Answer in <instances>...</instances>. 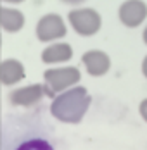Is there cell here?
I'll list each match as a JSON object with an SVG mask.
<instances>
[{
    "instance_id": "4fadbf2b",
    "label": "cell",
    "mask_w": 147,
    "mask_h": 150,
    "mask_svg": "<svg viewBox=\"0 0 147 150\" xmlns=\"http://www.w3.org/2000/svg\"><path fill=\"white\" fill-rule=\"evenodd\" d=\"M64 4H68V5H80V4H83L85 0H62Z\"/></svg>"
},
{
    "instance_id": "8992f818",
    "label": "cell",
    "mask_w": 147,
    "mask_h": 150,
    "mask_svg": "<svg viewBox=\"0 0 147 150\" xmlns=\"http://www.w3.org/2000/svg\"><path fill=\"white\" fill-rule=\"evenodd\" d=\"M81 62L90 76H104L111 69V59L102 50H88L81 55Z\"/></svg>"
},
{
    "instance_id": "6da1fadb",
    "label": "cell",
    "mask_w": 147,
    "mask_h": 150,
    "mask_svg": "<svg viewBox=\"0 0 147 150\" xmlns=\"http://www.w3.org/2000/svg\"><path fill=\"white\" fill-rule=\"evenodd\" d=\"M90 95L83 86H76L68 91H62L57 98L50 105V112L56 119L68 122V124H76L83 119L90 107Z\"/></svg>"
},
{
    "instance_id": "52a82bcc",
    "label": "cell",
    "mask_w": 147,
    "mask_h": 150,
    "mask_svg": "<svg viewBox=\"0 0 147 150\" xmlns=\"http://www.w3.org/2000/svg\"><path fill=\"white\" fill-rule=\"evenodd\" d=\"M45 86L44 85H28L23 88H17L11 93V102L14 105H21V107H29L35 105L38 100L44 98Z\"/></svg>"
},
{
    "instance_id": "8fae6325",
    "label": "cell",
    "mask_w": 147,
    "mask_h": 150,
    "mask_svg": "<svg viewBox=\"0 0 147 150\" xmlns=\"http://www.w3.org/2000/svg\"><path fill=\"white\" fill-rule=\"evenodd\" d=\"M19 150H50L49 143H45L42 140H31L28 143H23Z\"/></svg>"
},
{
    "instance_id": "5b68a950",
    "label": "cell",
    "mask_w": 147,
    "mask_h": 150,
    "mask_svg": "<svg viewBox=\"0 0 147 150\" xmlns=\"http://www.w3.org/2000/svg\"><path fill=\"white\" fill-rule=\"evenodd\" d=\"M118 17L123 26L138 28L147 17V4L144 0H125L118 9Z\"/></svg>"
},
{
    "instance_id": "30bf717a",
    "label": "cell",
    "mask_w": 147,
    "mask_h": 150,
    "mask_svg": "<svg viewBox=\"0 0 147 150\" xmlns=\"http://www.w3.org/2000/svg\"><path fill=\"white\" fill-rule=\"evenodd\" d=\"M0 26L7 33H17L24 26V14L12 7H2L0 9Z\"/></svg>"
},
{
    "instance_id": "2e32d148",
    "label": "cell",
    "mask_w": 147,
    "mask_h": 150,
    "mask_svg": "<svg viewBox=\"0 0 147 150\" xmlns=\"http://www.w3.org/2000/svg\"><path fill=\"white\" fill-rule=\"evenodd\" d=\"M142 40H144V43L147 45V26L144 28V33H142Z\"/></svg>"
},
{
    "instance_id": "9c48e42d",
    "label": "cell",
    "mask_w": 147,
    "mask_h": 150,
    "mask_svg": "<svg viewBox=\"0 0 147 150\" xmlns=\"http://www.w3.org/2000/svg\"><path fill=\"white\" fill-rule=\"evenodd\" d=\"M73 57V48L69 43H52L42 52V60L45 64H61Z\"/></svg>"
},
{
    "instance_id": "3957f363",
    "label": "cell",
    "mask_w": 147,
    "mask_h": 150,
    "mask_svg": "<svg viewBox=\"0 0 147 150\" xmlns=\"http://www.w3.org/2000/svg\"><path fill=\"white\" fill-rule=\"evenodd\" d=\"M68 21H69L71 28L78 35H81V36H92V35H95L97 31L101 30V26H102L101 14L95 9H88V7L73 9L68 14Z\"/></svg>"
},
{
    "instance_id": "5bb4252c",
    "label": "cell",
    "mask_w": 147,
    "mask_h": 150,
    "mask_svg": "<svg viewBox=\"0 0 147 150\" xmlns=\"http://www.w3.org/2000/svg\"><path fill=\"white\" fill-rule=\"evenodd\" d=\"M142 74L147 78V55L144 57V60H142Z\"/></svg>"
},
{
    "instance_id": "ba28073f",
    "label": "cell",
    "mask_w": 147,
    "mask_h": 150,
    "mask_svg": "<svg viewBox=\"0 0 147 150\" xmlns=\"http://www.w3.org/2000/svg\"><path fill=\"white\" fill-rule=\"evenodd\" d=\"M24 74H26L24 66L17 59L2 60V64H0V79H2L4 85H7V86L17 85L19 81L24 79Z\"/></svg>"
},
{
    "instance_id": "9a60e30c",
    "label": "cell",
    "mask_w": 147,
    "mask_h": 150,
    "mask_svg": "<svg viewBox=\"0 0 147 150\" xmlns=\"http://www.w3.org/2000/svg\"><path fill=\"white\" fill-rule=\"evenodd\" d=\"M2 2H5V4H23L24 0H2Z\"/></svg>"
},
{
    "instance_id": "7a4b0ae2",
    "label": "cell",
    "mask_w": 147,
    "mask_h": 150,
    "mask_svg": "<svg viewBox=\"0 0 147 150\" xmlns=\"http://www.w3.org/2000/svg\"><path fill=\"white\" fill-rule=\"evenodd\" d=\"M80 69L68 66V67H50L44 73V86L47 95L62 93L64 90L74 86L80 81Z\"/></svg>"
},
{
    "instance_id": "277c9868",
    "label": "cell",
    "mask_w": 147,
    "mask_h": 150,
    "mask_svg": "<svg viewBox=\"0 0 147 150\" xmlns=\"http://www.w3.org/2000/svg\"><path fill=\"white\" fill-rule=\"evenodd\" d=\"M66 24H64V19L59 14H45L40 17V21L36 23V38L40 42H54L59 38H64L66 36Z\"/></svg>"
},
{
    "instance_id": "7c38bea8",
    "label": "cell",
    "mask_w": 147,
    "mask_h": 150,
    "mask_svg": "<svg viewBox=\"0 0 147 150\" xmlns=\"http://www.w3.org/2000/svg\"><path fill=\"white\" fill-rule=\"evenodd\" d=\"M138 112H140V117L147 122V98H144L140 105H138Z\"/></svg>"
}]
</instances>
